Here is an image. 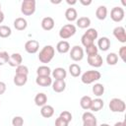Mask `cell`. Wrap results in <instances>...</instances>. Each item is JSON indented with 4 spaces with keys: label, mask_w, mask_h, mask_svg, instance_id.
Masks as SVG:
<instances>
[{
    "label": "cell",
    "mask_w": 126,
    "mask_h": 126,
    "mask_svg": "<svg viewBox=\"0 0 126 126\" xmlns=\"http://www.w3.org/2000/svg\"><path fill=\"white\" fill-rule=\"evenodd\" d=\"M86 52H87L88 56L95 55V54H97V53H98V48H97V46L94 43V44H92V45H90V46L86 47Z\"/></svg>",
    "instance_id": "836d02e7"
},
{
    "label": "cell",
    "mask_w": 126,
    "mask_h": 126,
    "mask_svg": "<svg viewBox=\"0 0 126 126\" xmlns=\"http://www.w3.org/2000/svg\"><path fill=\"white\" fill-rule=\"evenodd\" d=\"M97 31L95 29H88L87 32L82 35L81 37V41H82V44L85 46V47H88L92 44H94V41L97 38Z\"/></svg>",
    "instance_id": "7a4b0ae2"
},
{
    "label": "cell",
    "mask_w": 126,
    "mask_h": 126,
    "mask_svg": "<svg viewBox=\"0 0 126 126\" xmlns=\"http://www.w3.org/2000/svg\"><path fill=\"white\" fill-rule=\"evenodd\" d=\"M36 74H37V76H50L51 69L48 66L42 65L36 69Z\"/></svg>",
    "instance_id": "f546056e"
},
{
    "label": "cell",
    "mask_w": 126,
    "mask_h": 126,
    "mask_svg": "<svg viewBox=\"0 0 126 126\" xmlns=\"http://www.w3.org/2000/svg\"><path fill=\"white\" fill-rule=\"evenodd\" d=\"M0 12H1V4H0Z\"/></svg>",
    "instance_id": "7dc6e473"
},
{
    "label": "cell",
    "mask_w": 126,
    "mask_h": 126,
    "mask_svg": "<svg viewBox=\"0 0 126 126\" xmlns=\"http://www.w3.org/2000/svg\"><path fill=\"white\" fill-rule=\"evenodd\" d=\"M59 117H61L62 119H64V120H65L66 122H68V123L72 120V114H71V112H69V111H67V110L62 111V112L60 113Z\"/></svg>",
    "instance_id": "8d00e7d4"
},
{
    "label": "cell",
    "mask_w": 126,
    "mask_h": 126,
    "mask_svg": "<svg viewBox=\"0 0 126 126\" xmlns=\"http://www.w3.org/2000/svg\"><path fill=\"white\" fill-rule=\"evenodd\" d=\"M12 33V30L10 27L8 26H0V37H3V38H6L8 36H10Z\"/></svg>",
    "instance_id": "d6a6232c"
},
{
    "label": "cell",
    "mask_w": 126,
    "mask_h": 126,
    "mask_svg": "<svg viewBox=\"0 0 126 126\" xmlns=\"http://www.w3.org/2000/svg\"><path fill=\"white\" fill-rule=\"evenodd\" d=\"M70 58L73 61H81L84 58V50L81 46L79 45H75L71 48L70 51Z\"/></svg>",
    "instance_id": "9c48e42d"
},
{
    "label": "cell",
    "mask_w": 126,
    "mask_h": 126,
    "mask_svg": "<svg viewBox=\"0 0 126 126\" xmlns=\"http://www.w3.org/2000/svg\"><path fill=\"white\" fill-rule=\"evenodd\" d=\"M117 62H118V55L116 53L110 52V53L107 54V56H106V63L108 65L113 66V65H116Z\"/></svg>",
    "instance_id": "1f68e13d"
},
{
    "label": "cell",
    "mask_w": 126,
    "mask_h": 126,
    "mask_svg": "<svg viewBox=\"0 0 126 126\" xmlns=\"http://www.w3.org/2000/svg\"><path fill=\"white\" fill-rule=\"evenodd\" d=\"M103 104H104V103H103V100H102L101 98L97 97V98L92 100V104H91L90 109H91L92 111H94V112L99 111V110L103 107Z\"/></svg>",
    "instance_id": "603a6c76"
},
{
    "label": "cell",
    "mask_w": 126,
    "mask_h": 126,
    "mask_svg": "<svg viewBox=\"0 0 126 126\" xmlns=\"http://www.w3.org/2000/svg\"><path fill=\"white\" fill-rule=\"evenodd\" d=\"M99 126H109L108 124H106V123H102V124H100Z\"/></svg>",
    "instance_id": "bcb514c9"
},
{
    "label": "cell",
    "mask_w": 126,
    "mask_h": 126,
    "mask_svg": "<svg viewBox=\"0 0 126 126\" xmlns=\"http://www.w3.org/2000/svg\"><path fill=\"white\" fill-rule=\"evenodd\" d=\"M114 126H125V122L124 121H118L114 124Z\"/></svg>",
    "instance_id": "7bdbcfd3"
},
{
    "label": "cell",
    "mask_w": 126,
    "mask_h": 126,
    "mask_svg": "<svg viewBox=\"0 0 126 126\" xmlns=\"http://www.w3.org/2000/svg\"><path fill=\"white\" fill-rule=\"evenodd\" d=\"M28 82V76L26 75H18L16 74L14 76V84L18 87H22L24 85H26V83Z\"/></svg>",
    "instance_id": "4316f807"
},
{
    "label": "cell",
    "mask_w": 126,
    "mask_h": 126,
    "mask_svg": "<svg viewBox=\"0 0 126 126\" xmlns=\"http://www.w3.org/2000/svg\"><path fill=\"white\" fill-rule=\"evenodd\" d=\"M101 77V74L96 71V70H89V71H86L82 77H81V81L86 84V85H90L92 83H94L96 81H98Z\"/></svg>",
    "instance_id": "3957f363"
},
{
    "label": "cell",
    "mask_w": 126,
    "mask_h": 126,
    "mask_svg": "<svg viewBox=\"0 0 126 126\" xmlns=\"http://www.w3.org/2000/svg\"><path fill=\"white\" fill-rule=\"evenodd\" d=\"M66 3H67V4H69V5H75V4L77 3V1H76V0H73V1L67 0V1H66Z\"/></svg>",
    "instance_id": "ee69618b"
},
{
    "label": "cell",
    "mask_w": 126,
    "mask_h": 126,
    "mask_svg": "<svg viewBox=\"0 0 126 126\" xmlns=\"http://www.w3.org/2000/svg\"><path fill=\"white\" fill-rule=\"evenodd\" d=\"M69 73L71 74L72 77L77 78V77H79L81 75V67L78 64L73 63V64H71L69 66Z\"/></svg>",
    "instance_id": "f1b7e54d"
},
{
    "label": "cell",
    "mask_w": 126,
    "mask_h": 126,
    "mask_svg": "<svg viewBox=\"0 0 126 126\" xmlns=\"http://www.w3.org/2000/svg\"><path fill=\"white\" fill-rule=\"evenodd\" d=\"M16 74L28 76V74H29V68L27 66H25V65H20V66L16 67Z\"/></svg>",
    "instance_id": "e575fe53"
},
{
    "label": "cell",
    "mask_w": 126,
    "mask_h": 126,
    "mask_svg": "<svg viewBox=\"0 0 126 126\" xmlns=\"http://www.w3.org/2000/svg\"><path fill=\"white\" fill-rule=\"evenodd\" d=\"M108 106H109L110 111H112V112H120V113L124 112L125 107H126L124 100H122L121 98H117V97H114V98L110 99Z\"/></svg>",
    "instance_id": "8992f818"
},
{
    "label": "cell",
    "mask_w": 126,
    "mask_h": 126,
    "mask_svg": "<svg viewBox=\"0 0 126 126\" xmlns=\"http://www.w3.org/2000/svg\"><path fill=\"white\" fill-rule=\"evenodd\" d=\"M83 120V126H97V121L95 116L89 111H86L83 113L82 116Z\"/></svg>",
    "instance_id": "52a82bcc"
},
{
    "label": "cell",
    "mask_w": 126,
    "mask_h": 126,
    "mask_svg": "<svg viewBox=\"0 0 126 126\" xmlns=\"http://www.w3.org/2000/svg\"><path fill=\"white\" fill-rule=\"evenodd\" d=\"M14 27L17 31H24L28 27V22H27L26 19H24L22 17H19L14 21Z\"/></svg>",
    "instance_id": "ac0fdd59"
},
{
    "label": "cell",
    "mask_w": 126,
    "mask_h": 126,
    "mask_svg": "<svg viewBox=\"0 0 126 126\" xmlns=\"http://www.w3.org/2000/svg\"><path fill=\"white\" fill-rule=\"evenodd\" d=\"M110 47V40L106 36H102L97 40V48L101 51H107Z\"/></svg>",
    "instance_id": "9a60e30c"
},
{
    "label": "cell",
    "mask_w": 126,
    "mask_h": 126,
    "mask_svg": "<svg viewBox=\"0 0 126 126\" xmlns=\"http://www.w3.org/2000/svg\"><path fill=\"white\" fill-rule=\"evenodd\" d=\"M106 16H107V9H106V7L103 6V5L98 6L96 8V11H95V17L98 20L102 21V20H105Z\"/></svg>",
    "instance_id": "d4e9b609"
},
{
    "label": "cell",
    "mask_w": 126,
    "mask_h": 126,
    "mask_svg": "<svg viewBox=\"0 0 126 126\" xmlns=\"http://www.w3.org/2000/svg\"><path fill=\"white\" fill-rule=\"evenodd\" d=\"M5 92H6V84L0 81V95L3 94Z\"/></svg>",
    "instance_id": "60d3db41"
},
{
    "label": "cell",
    "mask_w": 126,
    "mask_h": 126,
    "mask_svg": "<svg viewBox=\"0 0 126 126\" xmlns=\"http://www.w3.org/2000/svg\"><path fill=\"white\" fill-rule=\"evenodd\" d=\"M25 49L30 54H34L39 49V42L35 39H30L25 43Z\"/></svg>",
    "instance_id": "30bf717a"
},
{
    "label": "cell",
    "mask_w": 126,
    "mask_h": 126,
    "mask_svg": "<svg viewBox=\"0 0 126 126\" xmlns=\"http://www.w3.org/2000/svg\"><path fill=\"white\" fill-rule=\"evenodd\" d=\"M21 12L25 16H31L35 12L34 0H24L21 4Z\"/></svg>",
    "instance_id": "277c9868"
},
{
    "label": "cell",
    "mask_w": 126,
    "mask_h": 126,
    "mask_svg": "<svg viewBox=\"0 0 126 126\" xmlns=\"http://www.w3.org/2000/svg\"><path fill=\"white\" fill-rule=\"evenodd\" d=\"M3 21H4V13L1 11V12H0V24H1Z\"/></svg>",
    "instance_id": "f6af8a7d"
},
{
    "label": "cell",
    "mask_w": 126,
    "mask_h": 126,
    "mask_svg": "<svg viewBox=\"0 0 126 126\" xmlns=\"http://www.w3.org/2000/svg\"><path fill=\"white\" fill-rule=\"evenodd\" d=\"M10 58V55L8 54V52L6 51H0V66L8 63Z\"/></svg>",
    "instance_id": "d590c367"
},
{
    "label": "cell",
    "mask_w": 126,
    "mask_h": 126,
    "mask_svg": "<svg viewBox=\"0 0 126 126\" xmlns=\"http://www.w3.org/2000/svg\"><path fill=\"white\" fill-rule=\"evenodd\" d=\"M41 28L44 31H51L54 28V20L51 17H45L41 21Z\"/></svg>",
    "instance_id": "e0dca14e"
},
{
    "label": "cell",
    "mask_w": 126,
    "mask_h": 126,
    "mask_svg": "<svg viewBox=\"0 0 126 126\" xmlns=\"http://www.w3.org/2000/svg\"><path fill=\"white\" fill-rule=\"evenodd\" d=\"M76 27L73 25V24H67V25H64L60 31H59V36L62 38V39H67V38H70L71 36H73L75 33H76Z\"/></svg>",
    "instance_id": "5b68a950"
},
{
    "label": "cell",
    "mask_w": 126,
    "mask_h": 126,
    "mask_svg": "<svg viewBox=\"0 0 126 126\" xmlns=\"http://www.w3.org/2000/svg\"><path fill=\"white\" fill-rule=\"evenodd\" d=\"M68 122H66L64 119H62L61 117L56 118L55 120V126H68Z\"/></svg>",
    "instance_id": "f35d334b"
},
{
    "label": "cell",
    "mask_w": 126,
    "mask_h": 126,
    "mask_svg": "<svg viewBox=\"0 0 126 126\" xmlns=\"http://www.w3.org/2000/svg\"><path fill=\"white\" fill-rule=\"evenodd\" d=\"M65 18L69 21V22H74V21H77V18H78V14H77V11L75 8H68L66 11H65Z\"/></svg>",
    "instance_id": "7402d4cb"
},
{
    "label": "cell",
    "mask_w": 126,
    "mask_h": 126,
    "mask_svg": "<svg viewBox=\"0 0 126 126\" xmlns=\"http://www.w3.org/2000/svg\"><path fill=\"white\" fill-rule=\"evenodd\" d=\"M24 124V119L21 116H15L12 119V125L13 126H23Z\"/></svg>",
    "instance_id": "74e56055"
},
{
    "label": "cell",
    "mask_w": 126,
    "mask_h": 126,
    "mask_svg": "<svg viewBox=\"0 0 126 126\" xmlns=\"http://www.w3.org/2000/svg\"><path fill=\"white\" fill-rule=\"evenodd\" d=\"M52 89L55 93H62L66 89V83L64 80H55L52 83Z\"/></svg>",
    "instance_id": "ffe728a7"
},
{
    "label": "cell",
    "mask_w": 126,
    "mask_h": 126,
    "mask_svg": "<svg viewBox=\"0 0 126 126\" xmlns=\"http://www.w3.org/2000/svg\"><path fill=\"white\" fill-rule=\"evenodd\" d=\"M80 3L84 6H89L92 4V0H88V1H85V0H80Z\"/></svg>",
    "instance_id": "b9f144b4"
},
{
    "label": "cell",
    "mask_w": 126,
    "mask_h": 126,
    "mask_svg": "<svg viewBox=\"0 0 126 126\" xmlns=\"http://www.w3.org/2000/svg\"><path fill=\"white\" fill-rule=\"evenodd\" d=\"M35 83L40 87H49L50 85H52V79L50 78V76H37L35 79Z\"/></svg>",
    "instance_id": "5bb4252c"
},
{
    "label": "cell",
    "mask_w": 126,
    "mask_h": 126,
    "mask_svg": "<svg viewBox=\"0 0 126 126\" xmlns=\"http://www.w3.org/2000/svg\"><path fill=\"white\" fill-rule=\"evenodd\" d=\"M124 15H125L124 10L121 7H114V8H112V10L110 12V18L115 23L121 22L124 19Z\"/></svg>",
    "instance_id": "ba28073f"
},
{
    "label": "cell",
    "mask_w": 126,
    "mask_h": 126,
    "mask_svg": "<svg viewBox=\"0 0 126 126\" xmlns=\"http://www.w3.org/2000/svg\"><path fill=\"white\" fill-rule=\"evenodd\" d=\"M22 62H23V57L20 53H13L10 55V58H9V61H8V64L11 66V67H18L20 65H22Z\"/></svg>",
    "instance_id": "4fadbf2b"
},
{
    "label": "cell",
    "mask_w": 126,
    "mask_h": 126,
    "mask_svg": "<svg viewBox=\"0 0 126 126\" xmlns=\"http://www.w3.org/2000/svg\"><path fill=\"white\" fill-rule=\"evenodd\" d=\"M54 47L52 45H45L38 53V60L41 63H49L54 57Z\"/></svg>",
    "instance_id": "6da1fadb"
},
{
    "label": "cell",
    "mask_w": 126,
    "mask_h": 126,
    "mask_svg": "<svg viewBox=\"0 0 126 126\" xmlns=\"http://www.w3.org/2000/svg\"><path fill=\"white\" fill-rule=\"evenodd\" d=\"M88 63L89 65L94 67V68H98L102 65L103 63V59L102 57L97 53L95 55H91V56H88Z\"/></svg>",
    "instance_id": "8fae6325"
},
{
    "label": "cell",
    "mask_w": 126,
    "mask_h": 126,
    "mask_svg": "<svg viewBox=\"0 0 126 126\" xmlns=\"http://www.w3.org/2000/svg\"><path fill=\"white\" fill-rule=\"evenodd\" d=\"M77 26L80 29H87L91 26V19L88 17H81L77 19Z\"/></svg>",
    "instance_id": "484cf974"
},
{
    "label": "cell",
    "mask_w": 126,
    "mask_h": 126,
    "mask_svg": "<svg viewBox=\"0 0 126 126\" xmlns=\"http://www.w3.org/2000/svg\"><path fill=\"white\" fill-rule=\"evenodd\" d=\"M51 74H52V77L55 80H64L67 76L66 70L64 68H61V67L55 68L53 71H51Z\"/></svg>",
    "instance_id": "2e32d148"
},
{
    "label": "cell",
    "mask_w": 126,
    "mask_h": 126,
    "mask_svg": "<svg viewBox=\"0 0 126 126\" xmlns=\"http://www.w3.org/2000/svg\"><path fill=\"white\" fill-rule=\"evenodd\" d=\"M40 114L44 118H50L54 114V108H53V106L48 105V104H45V105L41 106Z\"/></svg>",
    "instance_id": "d6986e66"
},
{
    "label": "cell",
    "mask_w": 126,
    "mask_h": 126,
    "mask_svg": "<svg viewBox=\"0 0 126 126\" xmlns=\"http://www.w3.org/2000/svg\"><path fill=\"white\" fill-rule=\"evenodd\" d=\"M93 93L94 95L96 96H101L104 93V87L102 84H99V83H96L93 86Z\"/></svg>",
    "instance_id": "4dcf8cb0"
},
{
    "label": "cell",
    "mask_w": 126,
    "mask_h": 126,
    "mask_svg": "<svg viewBox=\"0 0 126 126\" xmlns=\"http://www.w3.org/2000/svg\"><path fill=\"white\" fill-rule=\"evenodd\" d=\"M47 102V96L44 93H38L34 96V103L37 106H43Z\"/></svg>",
    "instance_id": "44dd1931"
},
{
    "label": "cell",
    "mask_w": 126,
    "mask_h": 126,
    "mask_svg": "<svg viewBox=\"0 0 126 126\" xmlns=\"http://www.w3.org/2000/svg\"><path fill=\"white\" fill-rule=\"evenodd\" d=\"M92 98H91V96H89V95H84V96H82V98H81V100H80V105H81V107L83 108V109H85V110H88V109H90V107H91V104H92Z\"/></svg>",
    "instance_id": "83f0119b"
},
{
    "label": "cell",
    "mask_w": 126,
    "mask_h": 126,
    "mask_svg": "<svg viewBox=\"0 0 126 126\" xmlns=\"http://www.w3.org/2000/svg\"><path fill=\"white\" fill-rule=\"evenodd\" d=\"M56 49L59 53H67L70 50V44L66 40H60L56 45Z\"/></svg>",
    "instance_id": "cb8c5ba5"
},
{
    "label": "cell",
    "mask_w": 126,
    "mask_h": 126,
    "mask_svg": "<svg viewBox=\"0 0 126 126\" xmlns=\"http://www.w3.org/2000/svg\"><path fill=\"white\" fill-rule=\"evenodd\" d=\"M118 54L120 56V58L122 59V61H125V55H126V46H121L119 51H118Z\"/></svg>",
    "instance_id": "ab89813d"
},
{
    "label": "cell",
    "mask_w": 126,
    "mask_h": 126,
    "mask_svg": "<svg viewBox=\"0 0 126 126\" xmlns=\"http://www.w3.org/2000/svg\"><path fill=\"white\" fill-rule=\"evenodd\" d=\"M113 35L115 36L116 39H118V41L125 43L126 42V33H125V29L123 27H116L113 30Z\"/></svg>",
    "instance_id": "7c38bea8"
}]
</instances>
